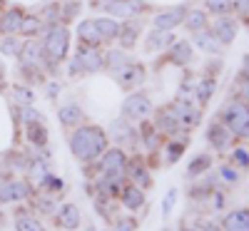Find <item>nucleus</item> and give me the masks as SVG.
Masks as SVG:
<instances>
[{"label":"nucleus","mask_w":249,"mask_h":231,"mask_svg":"<svg viewBox=\"0 0 249 231\" xmlns=\"http://www.w3.org/2000/svg\"><path fill=\"white\" fill-rule=\"evenodd\" d=\"M20 20H23V15H20L18 10H10V13L3 15V20H0V28H3L5 33H18Z\"/></svg>","instance_id":"nucleus-16"},{"label":"nucleus","mask_w":249,"mask_h":231,"mask_svg":"<svg viewBox=\"0 0 249 231\" xmlns=\"http://www.w3.org/2000/svg\"><path fill=\"white\" fill-rule=\"evenodd\" d=\"M88 231H95V229H88Z\"/></svg>","instance_id":"nucleus-50"},{"label":"nucleus","mask_w":249,"mask_h":231,"mask_svg":"<svg viewBox=\"0 0 249 231\" xmlns=\"http://www.w3.org/2000/svg\"><path fill=\"white\" fill-rule=\"evenodd\" d=\"M179 154H182V144H172L170 147V162H175Z\"/></svg>","instance_id":"nucleus-42"},{"label":"nucleus","mask_w":249,"mask_h":231,"mask_svg":"<svg viewBox=\"0 0 249 231\" xmlns=\"http://www.w3.org/2000/svg\"><path fill=\"white\" fill-rule=\"evenodd\" d=\"M107 62H110L112 67H122V65H124V55L115 50V52H110V55H107Z\"/></svg>","instance_id":"nucleus-34"},{"label":"nucleus","mask_w":249,"mask_h":231,"mask_svg":"<svg viewBox=\"0 0 249 231\" xmlns=\"http://www.w3.org/2000/svg\"><path fill=\"white\" fill-rule=\"evenodd\" d=\"M140 8H142V5L137 3V0H122V3H112V5H107V10H110L112 15H135Z\"/></svg>","instance_id":"nucleus-15"},{"label":"nucleus","mask_w":249,"mask_h":231,"mask_svg":"<svg viewBox=\"0 0 249 231\" xmlns=\"http://www.w3.org/2000/svg\"><path fill=\"white\" fill-rule=\"evenodd\" d=\"M18 231H43V226L30 216H20L18 219Z\"/></svg>","instance_id":"nucleus-26"},{"label":"nucleus","mask_w":249,"mask_h":231,"mask_svg":"<svg viewBox=\"0 0 249 231\" xmlns=\"http://www.w3.org/2000/svg\"><path fill=\"white\" fill-rule=\"evenodd\" d=\"M100 65H102L100 55H97L95 50H88V48H85V50H80V52H77V60L72 62V67H70V70L77 72V70L82 67V70H92V72H95V70H100Z\"/></svg>","instance_id":"nucleus-6"},{"label":"nucleus","mask_w":249,"mask_h":231,"mask_svg":"<svg viewBox=\"0 0 249 231\" xmlns=\"http://www.w3.org/2000/svg\"><path fill=\"white\" fill-rule=\"evenodd\" d=\"M0 50H3L5 55H18L20 52V45L15 43V40H5V43L0 45Z\"/></svg>","instance_id":"nucleus-33"},{"label":"nucleus","mask_w":249,"mask_h":231,"mask_svg":"<svg viewBox=\"0 0 249 231\" xmlns=\"http://www.w3.org/2000/svg\"><path fill=\"white\" fill-rule=\"evenodd\" d=\"M112 134H115L120 142H130V137H132V130L127 127V122H124V119H117V122L112 124Z\"/></svg>","instance_id":"nucleus-20"},{"label":"nucleus","mask_w":249,"mask_h":231,"mask_svg":"<svg viewBox=\"0 0 249 231\" xmlns=\"http://www.w3.org/2000/svg\"><path fill=\"white\" fill-rule=\"evenodd\" d=\"M247 95H249V82H247Z\"/></svg>","instance_id":"nucleus-48"},{"label":"nucleus","mask_w":249,"mask_h":231,"mask_svg":"<svg viewBox=\"0 0 249 231\" xmlns=\"http://www.w3.org/2000/svg\"><path fill=\"white\" fill-rule=\"evenodd\" d=\"M124 166V154L120 149H112L105 154V159H102V172L105 174H120Z\"/></svg>","instance_id":"nucleus-8"},{"label":"nucleus","mask_w":249,"mask_h":231,"mask_svg":"<svg viewBox=\"0 0 249 231\" xmlns=\"http://www.w3.org/2000/svg\"><path fill=\"white\" fill-rule=\"evenodd\" d=\"M130 172H132V174H135V177H137V179H140L142 184H147V182H150V179H147V174H144V172L140 169V166H132V169H130Z\"/></svg>","instance_id":"nucleus-40"},{"label":"nucleus","mask_w":249,"mask_h":231,"mask_svg":"<svg viewBox=\"0 0 249 231\" xmlns=\"http://www.w3.org/2000/svg\"><path fill=\"white\" fill-rule=\"evenodd\" d=\"M207 137L212 139V144L217 147V149H224L227 147V139H230V134H227L222 127H210V132H207Z\"/></svg>","instance_id":"nucleus-18"},{"label":"nucleus","mask_w":249,"mask_h":231,"mask_svg":"<svg viewBox=\"0 0 249 231\" xmlns=\"http://www.w3.org/2000/svg\"><path fill=\"white\" fill-rule=\"evenodd\" d=\"M197 45L204 48V50H210V52H219V45L214 43V37H210V35H199L197 37Z\"/></svg>","instance_id":"nucleus-29"},{"label":"nucleus","mask_w":249,"mask_h":231,"mask_svg":"<svg viewBox=\"0 0 249 231\" xmlns=\"http://www.w3.org/2000/svg\"><path fill=\"white\" fill-rule=\"evenodd\" d=\"M224 124L230 127L234 134H249V110L244 104H230L224 110Z\"/></svg>","instance_id":"nucleus-2"},{"label":"nucleus","mask_w":249,"mask_h":231,"mask_svg":"<svg viewBox=\"0 0 249 231\" xmlns=\"http://www.w3.org/2000/svg\"><path fill=\"white\" fill-rule=\"evenodd\" d=\"M162 127H164V130H175V115H170V117L164 115V117H162Z\"/></svg>","instance_id":"nucleus-41"},{"label":"nucleus","mask_w":249,"mask_h":231,"mask_svg":"<svg viewBox=\"0 0 249 231\" xmlns=\"http://www.w3.org/2000/svg\"><path fill=\"white\" fill-rule=\"evenodd\" d=\"M207 8L212 13H227L232 8V0H207Z\"/></svg>","instance_id":"nucleus-27"},{"label":"nucleus","mask_w":249,"mask_h":231,"mask_svg":"<svg viewBox=\"0 0 249 231\" xmlns=\"http://www.w3.org/2000/svg\"><path fill=\"white\" fill-rule=\"evenodd\" d=\"M212 90H214L212 82H202V85H199V99L204 102V99H207V95H212Z\"/></svg>","instance_id":"nucleus-36"},{"label":"nucleus","mask_w":249,"mask_h":231,"mask_svg":"<svg viewBox=\"0 0 249 231\" xmlns=\"http://www.w3.org/2000/svg\"><path fill=\"white\" fill-rule=\"evenodd\" d=\"M23 119H25L28 124H35V122L40 119V115H37V112H33V110H23Z\"/></svg>","instance_id":"nucleus-38"},{"label":"nucleus","mask_w":249,"mask_h":231,"mask_svg":"<svg viewBox=\"0 0 249 231\" xmlns=\"http://www.w3.org/2000/svg\"><path fill=\"white\" fill-rule=\"evenodd\" d=\"M30 139H33L35 144H43V142H45V130L37 127V122L30 124Z\"/></svg>","instance_id":"nucleus-31"},{"label":"nucleus","mask_w":249,"mask_h":231,"mask_svg":"<svg viewBox=\"0 0 249 231\" xmlns=\"http://www.w3.org/2000/svg\"><path fill=\"white\" fill-rule=\"evenodd\" d=\"M23 57H25V62H37V57H40V45H35V43H28V45H25V52H23Z\"/></svg>","instance_id":"nucleus-30"},{"label":"nucleus","mask_w":249,"mask_h":231,"mask_svg":"<svg viewBox=\"0 0 249 231\" xmlns=\"http://www.w3.org/2000/svg\"><path fill=\"white\" fill-rule=\"evenodd\" d=\"M222 179L224 182H237V172L230 169V166H224V169H222Z\"/></svg>","instance_id":"nucleus-39"},{"label":"nucleus","mask_w":249,"mask_h":231,"mask_svg":"<svg viewBox=\"0 0 249 231\" xmlns=\"http://www.w3.org/2000/svg\"><path fill=\"white\" fill-rule=\"evenodd\" d=\"M234 159H237L239 164H249V154H247L244 149H237V152H234Z\"/></svg>","instance_id":"nucleus-43"},{"label":"nucleus","mask_w":249,"mask_h":231,"mask_svg":"<svg viewBox=\"0 0 249 231\" xmlns=\"http://www.w3.org/2000/svg\"><path fill=\"white\" fill-rule=\"evenodd\" d=\"M10 95H13L18 102H23V104H30V102L35 99V95H33L28 87H13V90H10Z\"/></svg>","instance_id":"nucleus-25"},{"label":"nucleus","mask_w":249,"mask_h":231,"mask_svg":"<svg viewBox=\"0 0 249 231\" xmlns=\"http://www.w3.org/2000/svg\"><path fill=\"white\" fill-rule=\"evenodd\" d=\"M115 231H132V221H127V219H122L117 226H115Z\"/></svg>","instance_id":"nucleus-44"},{"label":"nucleus","mask_w":249,"mask_h":231,"mask_svg":"<svg viewBox=\"0 0 249 231\" xmlns=\"http://www.w3.org/2000/svg\"><path fill=\"white\" fill-rule=\"evenodd\" d=\"M60 226H65V229H75L80 224V212H77V206H62L60 209Z\"/></svg>","instance_id":"nucleus-13"},{"label":"nucleus","mask_w":249,"mask_h":231,"mask_svg":"<svg viewBox=\"0 0 249 231\" xmlns=\"http://www.w3.org/2000/svg\"><path fill=\"white\" fill-rule=\"evenodd\" d=\"M95 23V28H97V33H100V37L102 40H112V37H117L120 35V25H117V20H110V17H100V20H92Z\"/></svg>","instance_id":"nucleus-10"},{"label":"nucleus","mask_w":249,"mask_h":231,"mask_svg":"<svg viewBox=\"0 0 249 231\" xmlns=\"http://www.w3.org/2000/svg\"><path fill=\"white\" fill-rule=\"evenodd\" d=\"M242 13L244 17H249V0H242Z\"/></svg>","instance_id":"nucleus-46"},{"label":"nucleus","mask_w":249,"mask_h":231,"mask_svg":"<svg viewBox=\"0 0 249 231\" xmlns=\"http://www.w3.org/2000/svg\"><path fill=\"white\" fill-rule=\"evenodd\" d=\"M204 231H219V229H217V226H212V224H210V226H207V229H204Z\"/></svg>","instance_id":"nucleus-47"},{"label":"nucleus","mask_w":249,"mask_h":231,"mask_svg":"<svg viewBox=\"0 0 249 231\" xmlns=\"http://www.w3.org/2000/svg\"><path fill=\"white\" fill-rule=\"evenodd\" d=\"M204 23H207V15H204V13H199V10H192V13H190V17H187V25H190L192 30H202V28H204Z\"/></svg>","instance_id":"nucleus-24"},{"label":"nucleus","mask_w":249,"mask_h":231,"mask_svg":"<svg viewBox=\"0 0 249 231\" xmlns=\"http://www.w3.org/2000/svg\"><path fill=\"white\" fill-rule=\"evenodd\" d=\"M45 50L53 60H62L68 52V30L65 28H53L45 37Z\"/></svg>","instance_id":"nucleus-3"},{"label":"nucleus","mask_w":249,"mask_h":231,"mask_svg":"<svg viewBox=\"0 0 249 231\" xmlns=\"http://www.w3.org/2000/svg\"><path fill=\"white\" fill-rule=\"evenodd\" d=\"M45 179H48V182H45L48 186H53V189H60V182H57L55 177H45Z\"/></svg>","instance_id":"nucleus-45"},{"label":"nucleus","mask_w":249,"mask_h":231,"mask_svg":"<svg viewBox=\"0 0 249 231\" xmlns=\"http://www.w3.org/2000/svg\"><path fill=\"white\" fill-rule=\"evenodd\" d=\"M135 35H137V25L132 23V28H127L122 33V45H132L135 43Z\"/></svg>","instance_id":"nucleus-32"},{"label":"nucleus","mask_w":249,"mask_h":231,"mask_svg":"<svg viewBox=\"0 0 249 231\" xmlns=\"http://www.w3.org/2000/svg\"><path fill=\"white\" fill-rule=\"evenodd\" d=\"M150 110H152V104H150V99L144 97V95L127 97V102H124V115H127L130 119H142V117H147Z\"/></svg>","instance_id":"nucleus-4"},{"label":"nucleus","mask_w":249,"mask_h":231,"mask_svg":"<svg viewBox=\"0 0 249 231\" xmlns=\"http://www.w3.org/2000/svg\"><path fill=\"white\" fill-rule=\"evenodd\" d=\"M204 166H210V159H207V157H199V159L190 166V174H199V172L204 169Z\"/></svg>","instance_id":"nucleus-35"},{"label":"nucleus","mask_w":249,"mask_h":231,"mask_svg":"<svg viewBox=\"0 0 249 231\" xmlns=\"http://www.w3.org/2000/svg\"><path fill=\"white\" fill-rule=\"evenodd\" d=\"M40 28V23H37V17H23L20 20V33H25V35H30V33H35Z\"/></svg>","instance_id":"nucleus-28"},{"label":"nucleus","mask_w":249,"mask_h":231,"mask_svg":"<svg viewBox=\"0 0 249 231\" xmlns=\"http://www.w3.org/2000/svg\"><path fill=\"white\" fill-rule=\"evenodd\" d=\"M25 197H28V184H23V182L0 184V201H20Z\"/></svg>","instance_id":"nucleus-5"},{"label":"nucleus","mask_w":249,"mask_h":231,"mask_svg":"<svg viewBox=\"0 0 249 231\" xmlns=\"http://www.w3.org/2000/svg\"><path fill=\"white\" fill-rule=\"evenodd\" d=\"M100 3H107V0H100Z\"/></svg>","instance_id":"nucleus-49"},{"label":"nucleus","mask_w":249,"mask_h":231,"mask_svg":"<svg viewBox=\"0 0 249 231\" xmlns=\"http://www.w3.org/2000/svg\"><path fill=\"white\" fill-rule=\"evenodd\" d=\"M77 33H80V37H82V43H88V45H97L100 40H102V37H100V33H97V28H95V23H90V20L80 23Z\"/></svg>","instance_id":"nucleus-14"},{"label":"nucleus","mask_w":249,"mask_h":231,"mask_svg":"<svg viewBox=\"0 0 249 231\" xmlns=\"http://www.w3.org/2000/svg\"><path fill=\"white\" fill-rule=\"evenodd\" d=\"M234 33H237V25L232 23V20H217V25H214V35L219 43H232L234 40Z\"/></svg>","instance_id":"nucleus-11"},{"label":"nucleus","mask_w":249,"mask_h":231,"mask_svg":"<svg viewBox=\"0 0 249 231\" xmlns=\"http://www.w3.org/2000/svg\"><path fill=\"white\" fill-rule=\"evenodd\" d=\"M182 20H184V10H182V8H172V10H167V13L157 15L155 28H157V30H170V28H175L177 23H182Z\"/></svg>","instance_id":"nucleus-7"},{"label":"nucleus","mask_w":249,"mask_h":231,"mask_svg":"<svg viewBox=\"0 0 249 231\" xmlns=\"http://www.w3.org/2000/svg\"><path fill=\"white\" fill-rule=\"evenodd\" d=\"M170 40H175V37H172L170 33H162V30H160L157 35H152V37H150L147 48H150V50H155V48H162V45H170Z\"/></svg>","instance_id":"nucleus-23"},{"label":"nucleus","mask_w":249,"mask_h":231,"mask_svg":"<svg viewBox=\"0 0 249 231\" xmlns=\"http://www.w3.org/2000/svg\"><path fill=\"white\" fill-rule=\"evenodd\" d=\"M115 75H117V80L122 82V85H135V82L142 80V70H140V67H130V65L117 67Z\"/></svg>","instance_id":"nucleus-12"},{"label":"nucleus","mask_w":249,"mask_h":231,"mask_svg":"<svg viewBox=\"0 0 249 231\" xmlns=\"http://www.w3.org/2000/svg\"><path fill=\"white\" fill-rule=\"evenodd\" d=\"M179 122L182 124H187V127H192V124H197L199 122V112L197 110H192V107H179Z\"/></svg>","instance_id":"nucleus-21"},{"label":"nucleus","mask_w":249,"mask_h":231,"mask_svg":"<svg viewBox=\"0 0 249 231\" xmlns=\"http://www.w3.org/2000/svg\"><path fill=\"white\" fill-rule=\"evenodd\" d=\"M170 55H172L175 62H187V60H190V55H192V48H190V43H177L170 50Z\"/></svg>","instance_id":"nucleus-17"},{"label":"nucleus","mask_w":249,"mask_h":231,"mask_svg":"<svg viewBox=\"0 0 249 231\" xmlns=\"http://www.w3.org/2000/svg\"><path fill=\"white\" fill-rule=\"evenodd\" d=\"M224 229L227 231H249V212H244V209L232 212L224 221Z\"/></svg>","instance_id":"nucleus-9"},{"label":"nucleus","mask_w":249,"mask_h":231,"mask_svg":"<svg viewBox=\"0 0 249 231\" xmlns=\"http://www.w3.org/2000/svg\"><path fill=\"white\" fill-rule=\"evenodd\" d=\"M124 206H130V209H140L142 206V192H140V189H124Z\"/></svg>","instance_id":"nucleus-19"},{"label":"nucleus","mask_w":249,"mask_h":231,"mask_svg":"<svg viewBox=\"0 0 249 231\" xmlns=\"http://www.w3.org/2000/svg\"><path fill=\"white\" fill-rule=\"evenodd\" d=\"M60 119L65 122V124H75V122L82 119V112L75 107V104H72V107H62V110H60Z\"/></svg>","instance_id":"nucleus-22"},{"label":"nucleus","mask_w":249,"mask_h":231,"mask_svg":"<svg viewBox=\"0 0 249 231\" xmlns=\"http://www.w3.org/2000/svg\"><path fill=\"white\" fill-rule=\"evenodd\" d=\"M72 152L77 159H95L102 149H105V134L95 127H82L72 134Z\"/></svg>","instance_id":"nucleus-1"},{"label":"nucleus","mask_w":249,"mask_h":231,"mask_svg":"<svg viewBox=\"0 0 249 231\" xmlns=\"http://www.w3.org/2000/svg\"><path fill=\"white\" fill-rule=\"evenodd\" d=\"M175 197H177V192H170L167 197H164V204H162V212H164V214H170V209H172V204H175Z\"/></svg>","instance_id":"nucleus-37"}]
</instances>
